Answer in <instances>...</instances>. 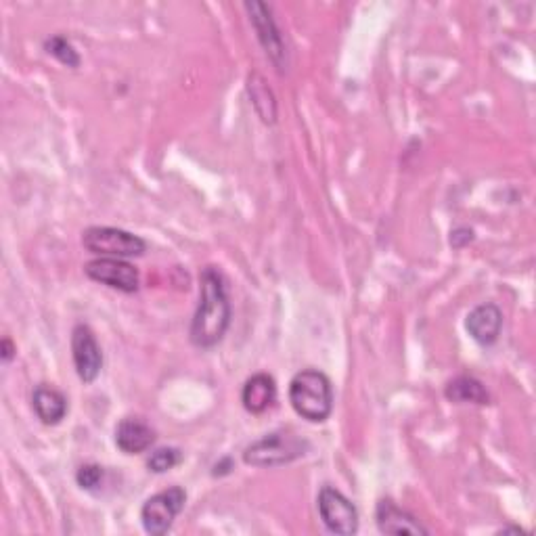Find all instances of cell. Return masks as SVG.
Listing matches in <instances>:
<instances>
[{
	"label": "cell",
	"instance_id": "6da1fadb",
	"mask_svg": "<svg viewBox=\"0 0 536 536\" xmlns=\"http://www.w3.org/2000/svg\"><path fill=\"white\" fill-rule=\"evenodd\" d=\"M233 308L225 275L216 266L201 268L199 275V304L191 321V344L208 350L218 346L231 327Z\"/></svg>",
	"mask_w": 536,
	"mask_h": 536
},
{
	"label": "cell",
	"instance_id": "7a4b0ae2",
	"mask_svg": "<svg viewBox=\"0 0 536 536\" xmlns=\"http://www.w3.org/2000/svg\"><path fill=\"white\" fill-rule=\"evenodd\" d=\"M289 402L294 411L310 421L323 423L333 411L331 379L319 369H302L289 382Z\"/></svg>",
	"mask_w": 536,
	"mask_h": 536
},
{
	"label": "cell",
	"instance_id": "3957f363",
	"mask_svg": "<svg viewBox=\"0 0 536 536\" xmlns=\"http://www.w3.org/2000/svg\"><path fill=\"white\" fill-rule=\"evenodd\" d=\"M310 449L308 440L294 430H275L254 440L243 451V463L252 467H281L304 457Z\"/></svg>",
	"mask_w": 536,
	"mask_h": 536
},
{
	"label": "cell",
	"instance_id": "277c9868",
	"mask_svg": "<svg viewBox=\"0 0 536 536\" xmlns=\"http://www.w3.org/2000/svg\"><path fill=\"white\" fill-rule=\"evenodd\" d=\"M82 245L86 252L99 258H139L147 252V241L116 227H88L82 233Z\"/></svg>",
	"mask_w": 536,
	"mask_h": 536
},
{
	"label": "cell",
	"instance_id": "5b68a950",
	"mask_svg": "<svg viewBox=\"0 0 536 536\" xmlns=\"http://www.w3.org/2000/svg\"><path fill=\"white\" fill-rule=\"evenodd\" d=\"M243 7L250 15V24L256 30V38L260 42V47L264 49L266 57L271 59V63L277 67L279 74L287 72L289 55H287L283 34H281L277 21H275L273 9L268 7L266 3H258V0H252V3H245Z\"/></svg>",
	"mask_w": 536,
	"mask_h": 536
},
{
	"label": "cell",
	"instance_id": "8992f818",
	"mask_svg": "<svg viewBox=\"0 0 536 536\" xmlns=\"http://www.w3.org/2000/svg\"><path fill=\"white\" fill-rule=\"evenodd\" d=\"M185 503L187 493L183 486H170L162 490V493L149 497L141 507V522L145 532L151 536L166 534L172 528L174 520L181 516Z\"/></svg>",
	"mask_w": 536,
	"mask_h": 536
},
{
	"label": "cell",
	"instance_id": "52a82bcc",
	"mask_svg": "<svg viewBox=\"0 0 536 536\" xmlns=\"http://www.w3.org/2000/svg\"><path fill=\"white\" fill-rule=\"evenodd\" d=\"M319 516L331 534L352 536L359 532V509L338 488L323 486L317 497Z\"/></svg>",
	"mask_w": 536,
	"mask_h": 536
},
{
	"label": "cell",
	"instance_id": "ba28073f",
	"mask_svg": "<svg viewBox=\"0 0 536 536\" xmlns=\"http://www.w3.org/2000/svg\"><path fill=\"white\" fill-rule=\"evenodd\" d=\"M84 273L88 279L118 289L122 294H134L141 285L137 266H132L122 258H95L84 264Z\"/></svg>",
	"mask_w": 536,
	"mask_h": 536
},
{
	"label": "cell",
	"instance_id": "9c48e42d",
	"mask_svg": "<svg viewBox=\"0 0 536 536\" xmlns=\"http://www.w3.org/2000/svg\"><path fill=\"white\" fill-rule=\"evenodd\" d=\"M72 359L82 382L93 384L103 369V350L93 329L84 323H78L72 331Z\"/></svg>",
	"mask_w": 536,
	"mask_h": 536
},
{
	"label": "cell",
	"instance_id": "30bf717a",
	"mask_svg": "<svg viewBox=\"0 0 536 536\" xmlns=\"http://www.w3.org/2000/svg\"><path fill=\"white\" fill-rule=\"evenodd\" d=\"M465 329L480 346H493L503 329V312L497 304L486 302L476 306L465 319Z\"/></svg>",
	"mask_w": 536,
	"mask_h": 536
},
{
	"label": "cell",
	"instance_id": "8fae6325",
	"mask_svg": "<svg viewBox=\"0 0 536 536\" xmlns=\"http://www.w3.org/2000/svg\"><path fill=\"white\" fill-rule=\"evenodd\" d=\"M375 522L382 534H430V530L423 526L413 513L398 507L392 499H382L375 507Z\"/></svg>",
	"mask_w": 536,
	"mask_h": 536
},
{
	"label": "cell",
	"instance_id": "7c38bea8",
	"mask_svg": "<svg viewBox=\"0 0 536 536\" xmlns=\"http://www.w3.org/2000/svg\"><path fill=\"white\" fill-rule=\"evenodd\" d=\"M155 442V430L141 417H124L116 426V446L124 455H141Z\"/></svg>",
	"mask_w": 536,
	"mask_h": 536
},
{
	"label": "cell",
	"instance_id": "4fadbf2b",
	"mask_svg": "<svg viewBox=\"0 0 536 536\" xmlns=\"http://www.w3.org/2000/svg\"><path fill=\"white\" fill-rule=\"evenodd\" d=\"M241 402H243V409L252 415H260V413L271 409L277 402L275 377L268 375V373L252 375L248 382L243 384Z\"/></svg>",
	"mask_w": 536,
	"mask_h": 536
},
{
	"label": "cell",
	"instance_id": "5bb4252c",
	"mask_svg": "<svg viewBox=\"0 0 536 536\" xmlns=\"http://www.w3.org/2000/svg\"><path fill=\"white\" fill-rule=\"evenodd\" d=\"M32 407L44 426H57L67 415V398L57 388L40 384L32 394Z\"/></svg>",
	"mask_w": 536,
	"mask_h": 536
},
{
	"label": "cell",
	"instance_id": "9a60e30c",
	"mask_svg": "<svg viewBox=\"0 0 536 536\" xmlns=\"http://www.w3.org/2000/svg\"><path fill=\"white\" fill-rule=\"evenodd\" d=\"M444 396L449 398L455 405H488L490 394L480 379L472 375H459L451 379L444 388Z\"/></svg>",
	"mask_w": 536,
	"mask_h": 536
},
{
	"label": "cell",
	"instance_id": "2e32d148",
	"mask_svg": "<svg viewBox=\"0 0 536 536\" xmlns=\"http://www.w3.org/2000/svg\"><path fill=\"white\" fill-rule=\"evenodd\" d=\"M248 95L260 120L264 124H275L277 122V99L271 88H268L266 80L258 72L248 76Z\"/></svg>",
	"mask_w": 536,
	"mask_h": 536
},
{
	"label": "cell",
	"instance_id": "e0dca14e",
	"mask_svg": "<svg viewBox=\"0 0 536 536\" xmlns=\"http://www.w3.org/2000/svg\"><path fill=\"white\" fill-rule=\"evenodd\" d=\"M42 49H44V53L55 57L65 67H72V70L80 67V55H78V51L74 49V44L70 40H67L63 34L49 36L47 40H44Z\"/></svg>",
	"mask_w": 536,
	"mask_h": 536
},
{
	"label": "cell",
	"instance_id": "ac0fdd59",
	"mask_svg": "<svg viewBox=\"0 0 536 536\" xmlns=\"http://www.w3.org/2000/svg\"><path fill=\"white\" fill-rule=\"evenodd\" d=\"M181 461H183L181 449H176V446H162V449H155L151 453V457L147 459V467L153 474H164L174 469Z\"/></svg>",
	"mask_w": 536,
	"mask_h": 536
},
{
	"label": "cell",
	"instance_id": "d6986e66",
	"mask_svg": "<svg viewBox=\"0 0 536 536\" xmlns=\"http://www.w3.org/2000/svg\"><path fill=\"white\" fill-rule=\"evenodd\" d=\"M103 467L97 465V463H86L82 465L78 472H76V482L82 490H88V493H93V490H97L103 482Z\"/></svg>",
	"mask_w": 536,
	"mask_h": 536
},
{
	"label": "cell",
	"instance_id": "ffe728a7",
	"mask_svg": "<svg viewBox=\"0 0 536 536\" xmlns=\"http://www.w3.org/2000/svg\"><path fill=\"white\" fill-rule=\"evenodd\" d=\"M474 241V231L472 229H455L453 233H451V245H453V248H457V250H461V248H465V245L467 243H472Z\"/></svg>",
	"mask_w": 536,
	"mask_h": 536
},
{
	"label": "cell",
	"instance_id": "44dd1931",
	"mask_svg": "<svg viewBox=\"0 0 536 536\" xmlns=\"http://www.w3.org/2000/svg\"><path fill=\"white\" fill-rule=\"evenodd\" d=\"M0 352H3V361L9 363L13 359V356H15L17 348L13 346V342L9 338H3V342H0Z\"/></svg>",
	"mask_w": 536,
	"mask_h": 536
}]
</instances>
